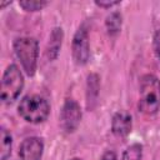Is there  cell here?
Returning <instances> with one entry per match:
<instances>
[{
  "instance_id": "obj_14",
  "label": "cell",
  "mask_w": 160,
  "mask_h": 160,
  "mask_svg": "<svg viewBox=\"0 0 160 160\" xmlns=\"http://www.w3.org/2000/svg\"><path fill=\"white\" fill-rule=\"evenodd\" d=\"M154 51L156 56L160 59V30L156 31L154 35Z\"/></svg>"
},
{
  "instance_id": "obj_1",
  "label": "cell",
  "mask_w": 160,
  "mask_h": 160,
  "mask_svg": "<svg viewBox=\"0 0 160 160\" xmlns=\"http://www.w3.org/2000/svg\"><path fill=\"white\" fill-rule=\"evenodd\" d=\"M138 106L146 115H154L160 109V80L155 75L146 74L141 78Z\"/></svg>"
},
{
  "instance_id": "obj_8",
  "label": "cell",
  "mask_w": 160,
  "mask_h": 160,
  "mask_svg": "<svg viewBox=\"0 0 160 160\" xmlns=\"http://www.w3.org/2000/svg\"><path fill=\"white\" fill-rule=\"evenodd\" d=\"M131 126H132V120H131V115L128 111L120 110L112 116L111 130L116 136L119 138L128 136L131 131Z\"/></svg>"
},
{
  "instance_id": "obj_12",
  "label": "cell",
  "mask_w": 160,
  "mask_h": 160,
  "mask_svg": "<svg viewBox=\"0 0 160 160\" xmlns=\"http://www.w3.org/2000/svg\"><path fill=\"white\" fill-rule=\"evenodd\" d=\"M142 158V146L140 144H132L122 154L121 160H141Z\"/></svg>"
},
{
  "instance_id": "obj_17",
  "label": "cell",
  "mask_w": 160,
  "mask_h": 160,
  "mask_svg": "<svg viewBox=\"0 0 160 160\" xmlns=\"http://www.w3.org/2000/svg\"><path fill=\"white\" fill-rule=\"evenodd\" d=\"M71 160H81V159H78V158H74V159H71Z\"/></svg>"
},
{
  "instance_id": "obj_6",
  "label": "cell",
  "mask_w": 160,
  "mask_h": 160,
  "mask_svg": "<svg viewBox=\"0 0 160 160\" xmlns=\"http://www.w3.org/2000/svg\"><path fill=\"white\" fill-rule=\"evenodd\" d=\"M80 119H81V109L79 104L71 99L66 100L60 115V122L62 129L66 132H72L78 128Z\"/></svg>"
},
{
  "instance_id": "obj_15",
  "label": "cell",
  "mask_w": 160,
  "mask_h": 160,
  "mask_svg": "<svg viewBox=\"0 0 160 160\" xmlns=\"http://www.w3.org/2000/svg\"><path fill=\"white\" fill-rule=\"evenodd\" d=\"M95 4L98 5V6H100V8H111V6H114V5H118V4H120V1H95Z\"/></svg>"
},
{
  "instance_id": "obj_4",
  "label": "cell",
  "mask_w": 160,
  "mask_h": 160,
  "mask_svg": "<svg viewBox=\"0 0 160 160\" xmlns=\"http://www.w3.org/2000/svg\"><path fill=\"white\" fill-rule=\"evenodd\" d=\"M24 88V76L15 64L6 68L1 80V99L5 104H10L18 99Z\"/></svg>"
},
{
  "instance_id": "obj_9",
  "label": "cell",
  "mask_w": 160,
  "mask_h": 160,
  "mask_svg": "<svg viewBox=\"0 0 160 160\" xmlns=\"http://www.w3.org/2000/svg\"><path fill=\"white\" fill-rule=\"evenodd\" d=\"M61 39H62V31L61 29L56 28L52 30L51 36H50V41L48 45V55L50 59H55L58 56L59 49L61 46Z\"/></svg>"
},
{
  "instance_id": "obj_13",
  "label": "cell",
  "mask_w": 160,
  "mask_h": 160,
  "mask_svg": "<svg viewBox=\"0 0 160 160\" xmlns=\"http://www.w3.org/2000/svg\"><path fill=\"white\" fill-rule=\"evenodd\" d=\"M19 5L26 10V11H38V10H41L44 6L48 5L46 1H42V0H25V1H20Z\"/></svg>"
},
{
  "instance_id": "obj_3",
  "label": "cell",
  "mask_w": 160,
  "mask_h": 160,
  "mask_svg": "<svg viewBox=\"0 0 160 160\" xmlns=\"http://www.w3.org/2000/svg\"><path fill=\"white\" fill-rule=\"evenodd\" d=\"M14 51L21 62L22 69L29 76H32L38 65L39 45L34 38H19L14 41Z\"/></svg>"
},
{
  "instance_id": "obj_7",
  "label": "cell",
  "mask_w": 160,
  "mask_h": 160,
  "mask_svg": "<svg viewBox=\"0 0 160 160\" xmlns=\"http://www.w3.org/2000/svg\"><path fill=\"white\" fill-rule=\"evenodd\" d=\"M44 151V142L40 138L32 136L25 139L19 149V156L21 160H40Z\"/></svg>"
},
{
  "instance_id": "obj_2",
  "label": "cell",
  "mask_w": 160,
  "mask_h": 160,
  "mask_svg": "<svg viewBox=\"0 0 160 160\" xmlns=\"http://www.w3.org/2000/svg\"><path fill=\"white\" fill-rule=\"evenodd\" d=\"M18 111L24 120L32 124H39L46 120L50 112V105L40 95H26L21 99Z\"/></svg>"
},
{
  "instance_id": "obj_11",
  "label": "cell",
  "mask_w": 160,
  "mask_h": 160,
  "mask_svg": "<svg viewBox=\"0 0 160 160\" xmlns=\"http://www.w3.org/2000/svg\"><path fill=\"white\" fill-rule=\"evenodd\" d=\"M121 24H122V18H121V15L119 12H111L106 18V21H105L108 32L110 35L118 34L120 31V29H121Z\"/></svg>"
},
{
  "instance_id": "obj_10",
  "label": "cell",
  "mask_w": 160,
  "mask_h": 160,
  "mask_svg": "<svg viewBox=\"0 0 160 160\" xmlns=\"http://www.w3.org/2000/svg\"><path fill=\"white\" fill-rule=\"evenodd\" d=\"M11 145L12 138L11 134L6 129H1V144H0V159L6 160L11 154Z\"/></svg>"
},
{
  "instance_id": "obj_5",
  "label": "cell",
  "mask_w": 160,
  "mask_h": 160,
  "mask_svg": "<svg viewBox=\"0 0 160 160\" xmlns=\"http://www.w3.org/2000/svg\"><path fill=\"white\" fill-rule=\"evenodd\" d=\"M71 49H72V58L78 65H84L88 62L90 56V50H89V36L85 28L81 26L75 32Z\"/></svg>"
},
{
  "instance_id": "obj_16",
  "label": "cell",
  "mask_w": 160,
  "mask_h": 160,
  "mask_svg": "<svg viewBox=\"0 0 160 160\" xmlns=\"http://www.w3.org/2000/svg\"><path fill=\"white\" fill-rule=\"evenodd\" d=\"M101 160H116V154L114 151H105L101 156Z\"/></svg>"
}]
</instances>
